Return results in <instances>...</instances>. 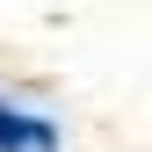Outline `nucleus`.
Listing matches in <instances>:
<instances>
[{
	"instance_id": "1",
	"label": "nucleus",
	"mask_w": 152,
	"mask_h": 152,
	"mask_svg": "<svg viewBox=\"0 0 152 152\" xmlns=\"http://www.w3.org/2000/svg\"><path fill=\"white\" fill-rule=\"evenodd\" d=\"M58 138H51V123H29L15 116V109H0V152H51Z\"/></svg>"
}]
</instances>
